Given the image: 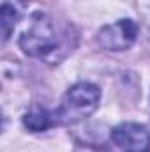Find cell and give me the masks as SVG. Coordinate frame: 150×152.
Returning a JSON list of instances; mask_svg holds the SVG:
<instances>
[{
	"instance_id": "obj_6",
	"label": "cell",
	"mask_w": 150,
	"mask_h": 152,
	"mask_svg": "<svg viewBox=\"0 0 150 152\" xmlns=\"http://www.w3.org/2000/svg\"><path fill=\"white\" fill-rule=\"evenodd\" d=\"M18 18H20V9H18L16 5H11L9 2H4V5H2V14H0V20H2V36H4V41L11 36V30L16 27Z\"/></svg>"
},
{
	"instance_id": "obj_4",
	"label": "cell",
	"mask_w": 150,
	"mask_h": 152,
	"mask_svg": "<svg viewBox=\"0 0 150 152\" xmlns=\"http://www.w3.org/2000/svg\"><path fill=\"white\" fill-rule=\"evenodd\" d=\"M111 140L124 152H150V131L136 122H124L111 131Z\"/></svg>"
},
{
	"instance_id": "obj_3",
	"label": "cell",
	"mask_w": 150,
	"mask_h": 152,
	"mask_svg": "<svg viewBox=\"0 0 150 152\" xmlns=\"http://www.w3.org/2000/svg\"><path fill=\"white\" fill-rule=\"evenodd\" d=\"M136 34H138V27L133 20H120L113 25L103 27L97 34V42L104 50L122 51L127 50L136 41Z\"/></svg>"
},
{
	"instance_id": "obj_1",
	"label": "cell",
	"mask_w": 150,
	"mask_h": 152,
	"mask_svg": "<svg viewBox=\"0 0 150 152\" xmlns=\"http://www.w3.org/2000/svg\"><path fill=\"white\" fill-rule=\"evenodd\" d=\"M58 46L60 41L51 20L42 12H36L30 18L28 28L20 37V48L30 57L48 58L58 50Z\"/></svg>"
},
{
	"instance_id": "obj_2",
	"label": "cell",
	"mask_w": 150,
	"mask_h": 152,
	"mask_svg": "<svg viewBox=\"0 0 150 152\" xmlns=\"http://www.w3.org/2000/svg\"><path fill=\"white\" fill-rule=\"evenodd\" d=\"M99 99H101V92L95 85L87 83V81H79L66 92L58 117L66 124L78 122L97 110Z\"/></svg>"
},
{
	"instance_id": "obj_5",
	"label": "cell",
	"mask_w": 150,
	"mask_h": 152,
	"mask_svg": "<svg viewBox=\"0 0 150 152\" xmlns=\"http://www.w3.org/2000/svg\"><path fill=\"white\" fill-rule=\"evenodd\" d=\"M23 124H25V127H28L30 131L39 133V131L48 129V127L53 124V117H51V113H50L48 110H44V108H41V106H36V108H32L28 113L25 115Z\"/></svg>"
}]
</instances>
